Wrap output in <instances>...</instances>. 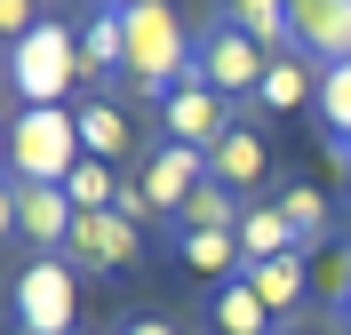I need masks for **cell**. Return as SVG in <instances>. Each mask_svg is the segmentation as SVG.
<instances>
[{"instance_id": "1", "label": "cell", "mask_w": 351, "mask_h": 335, "mask_svg": "<svg viewBox=\"0 0 351 335\" xmlns=\"http://www.w3.org/2000/svg\"><path fill=\"white\" fill-rule=\"evenodd\" d=\"M120 24H128V80L144 104H160L168 88L192 80V32L176 24L168 0H136V8H120Z\"/></svg>"}, {"instance_id": "2", "label": "cell", "mask_w": 351, "mask_h": 335, "mask_svg": "<svg viewBox=\"0 0 351 335\" xmlns=\"http://www.w3.org/2000/svg\"><path fill=\"white\" fill-rule=\"evenodd\" d=\"M80 160H88L80 152V120L64 104H24L8 120V184H56L64 192V176Z\"/></svg>"}, {"instance_id": "3", "label": "cell", "mask_w": 351, "mask_h": 335, "mask_svg": "<svg viewBox=\"0 0 351 335\" xmlns=\"http://www.w3.org/2000/svg\"><path fill=\"white\" fill-rule=\"evenodd\" d=\"M80 72H88L80 64V32H72L64 16H40L16 48H8V96H16V112L24 104H64Z\"/></svg>"}, {"instance_id": "4", "label": "cell", "mask_w": 351, "mask_h": 335, "mask_svg": "<svg viewBox=\"0 0 351 335\" xmlns=\"http://www.w3.org/2000/svg\"><path fill=\"white\" fill-rule=\"evenodd\" d=\"M8 319H16V335H80V264L32 256L8 280Z\"/></svg>"}, {"instance_id": "5", "label": "cell", "mask_w": 351, "mask_h": 335, "mask_svg": "<svg viewBox=\"0 0 351 335\" xmlns=\"http://www.w3.org/2000/svg\"><path fill=\"white\" fill-rule=\"evenodd\" d=\"M263 72H271V56H263L256 40H247L240 24H232V8H208V24L192 32V80H208V88L223 96V104H256V88H263Z\"/></svg>"}, {"instance_id": "6", "label": "cell", "mask_w": 351, "mask_h": 335, "mask_svg": "<svg viewBox=\"0 0 351 335\" xmlns=\"http://www.w3.org/2000/svg\"><path fill=\"white\" fill-rule=\"evenodd\" d=\"M152 112H160V128H168V144H192V152H216L223 136L240 128V120H232V104H223L208 80H184V88H168Z\"/></svg>"}, {"instance_id": "7", "label": "cell", "mask_w": 351, "mask_h": 335, "mask_svg": "<svg viewBox=\"0 0 351 335\" xmlns=\"http://www.w3.org/2000/svg\"><path fill=\"white\" fill-rule=\"evenodd\" d=\"M72 223H80V208H72L56 184H8V232H16L24 247L64 256V247H72Z\"/></svg>"}, {"instance_id": "8", "label": "cell", "mask_w": 351, "mask_h": 335, "mask_svg": "<svg viewBox=\"0 0 351 335\" xmlns=\"http://www.w3.org/2000/svg\"><path fill=\"white\" fill-rule=\"evenodd\" d=\"M287 48L304 64H351V0H287Z\"/></svg>"}, {"instance_id": "9", "label": "cell", "mask_w": 351, "mask_h": 335, "mask_svg": "<svg viewBox=\"0 0 351 335\" xmlns=\"http://www.w3.org/2000/svg\"><path fill=\"white\" fill-rule=\"evenodd\" d=\"M136 184H144V200L176 223V216H184V200L208 184V152H192V144H168V136H160L152 152H144V176H136Z\"/></svg>"}, {"instance_id": "10", "label": "cell", "mask_w": 351, "mask_h": 335, "mask_svg": "<svg viewBox=\"0 0 351 335\" xmlns=\"http://www.w3.org/2000/svg\"><path fill=\"white\" fill-rule=\"evenodd\" d=\"M136 240H144V223H128L120 208H104V216H80L72 223V264L80 271H96V280H112V271H128L136 264Z\"/></svg>"}, {"instance_id": "11", "label": "cell", "mask_w": 351, "mask_h": 335, "mask_svg": "<svg viewBox=\"0 0 351 335\" xmlns=\"http://www.w3.org/2000/svg\"><path fill=\"white\" fill-rule=\"evenodd\" d=\"M208 176H216L223 192L256 200V184L271 176V152H263V136H256V128H232V136L216 144V152H208Z\"/></svg>"}, {"instance_id": "12", "label": "cell", "mask_w": 351, "mask_h": 335, "mask_svg": "<svg viewBox=\"0 0 351 335\" xmlns=\"http://www.w3.org/2000/svg\"><path fill=\"white\" fill-rule=\"evenodd\" d=\"M240 280H247V288L263 295V312H271V319H287V312H295V303H304V288H311L304 256H271V264H247Z\"/></svg>"}, {"instance_id": "13", "label": "cell", "mask_w": 351, "mask_h": 335, "mask_svg": "<svg viewBox=\"0 0 351 335\" xmlns=\"http://www.w3.org/2000/svg\"><path fill=\"white\" fill-rule=\"evenodd\" d=\"M240 256H247V264L304 256V247H295V232H287V216H280V200H247V216H240Z\"/></svg>"}, {"instance_id": "14", "label": "cell", "mask_w": 351, "mask_h": 335, "mask_svg": "<svg viewBox=\"0 0 351 335\" xmlns=\"http://www.w3.org/2000/svg\"><path fill=\"white\" fill-rule=\"evenodd\" d=\"M176 256H184L192 271H208L216 288L247 271V256H240V232H176Z\"/></svg>"}, {"instance_id": "15", "label": "cell", "mask_w": 351, "mask_h": 335, "mask_svg": "<svg viewBox=\"0 0 351 335\" xmlns=\"http://www.w3.org/2000/svg\"><path fill=\"white\" fill-rule=\"evenodd\" d=\"M72 120H80V152H88V160H120V152H128V136H136L128 112L112 104V96H88Z\"/></svg>"}, {"instance_id": "16", "label": "cell", "mask_w": 351, "mask_h": 335, "mask_svg": "<svg viewBox=\"0 0 351 335\" xmlns=\"http://www.w3.org/2000/svg\"><path fill=\"white\" fill-rule=\"evenodd\" d=\"M256 104H263V112H295V104H319V64H304V56H271V72H263Z\"/></svg>"}, {"instance_id": "17", "label": "cell", "mask_w": 351, "mask_h": 335, "mask_svg": "<svg viewBox=\"0 0 351 335\" xmlns=\"http://www.w3.org/2000/svg\"><path fill=\"white\" fill-rule=\"evenodd\" d=\"M208 319H216V335H271V312H263V295L247 280H223L208 295Z\"/></svg>"}, {"instance_id": "18", "label": "cell", "mask_w": 351, "mask_h": 335, "mask_svg": "<svg viewBox=\"0 0 351 335\" xmlns=\"http://www.w3.org/2000/svg\"><path fill=\"white\" fill-rule=\"evenodd\" d=\"M280 216H287V232H295V247H304V256L328 240V223H335L319 184H280Z\"/></svg>"}, {"instance_id": "19", "label": "cell", "mask_w": 351, "mask_h": 335, "mask_svg": "<svg viewBox=\"0 0 351 335\" xmlns=\"http://www.w3.org/2000/svg\"><path fill=\"white\" fill-rule=\"evenodd\" d=\"M240 216H247V200H240V192H223V184L208 176V184L192 192V200H184L176 232H240Z\"/></svg>"}, {"instance_id": "20", "label": "cell", "mask_w": 351, "mask_h": 335, "mask_svg": "<svg viewBox=\"0 0 351 335\" xmlns=\"http://www.w3.org/2000/svg\"><path fill=\"white\" fill-rule=\"evenodd\" d=\"M80 64L88 72H128V24H120V8H96V16H88Z\"/></svg>"}, {"instance_id": "21", "label": "cell", "mask_w": 351, "mask_h": 335, "mask_svg": "<svg viewBox=\"0 0 351 335\" xmlns=\"http://www.w3.org/2000/svg\"><path fill=\"white\" fill-rule=\"evenodd\" d=\"M223 8H232V24H240L263 56H295L287 48V0H223Z\"/></svg>"}, {"instance_id": "22", "label": "cell", "mask_w": 351, "mask_h": 335, "mask_svg": "<svg viewBox=\"0 0 351 335\" xmlns=\"http://www.w3.org/2000/svg\"><path fill=\"white\" fill-rule=\"evenodd\" d=\"M64 200L80 208V216H104V208H120V176H112V160H80L64 176Z\"/></svg>"}, {"instance_id": "23", "label": "cell", "mask_w": 351, "mask_h": 335, "mask_svg": "<svg viewBox=\"0 0 351 335\" xmlns=\"http://www.w3.org/2000/svg\"><path fill=\"white\" fill-rule=\"evenodd\" d=\"M319 136H351V64L319 72Z\"/></svg>"}, {"instance_id": "24", "label": "cell", "mask_w": 351, "mask_h": 335, "mask_svg": "<svg viewBox=\"0 0 351 335\" xmlns=\"http://www.w3.org/2000/svg\"><path fill=\"white\" fill-rule=\"evenodd\" d=\"M32 24H40V8H32V0H0V32H8V48H16Z\"/></svg>"}, {"instance_id": "25", "label": "cell", "mask_w": 351, "mask_h": 335, "mask_svg": "<svg viewBox=\"0 0 351 335\" xmlns=\"http://www.w3.org/2000/svg\"><path fill=\"white\" fill-rule=\"evenodd\" d=\"M120 335H184V327H168V319H152V312H136V319H120Z\"/></svg>"}, {"instance_id": "26", "label": "cell", "mask_w": 351, "mask_h": 335, "mask_svg": "<svg viewBox=\"0 0 351 335\" xmlns=\"http://www.w3.org/2000/svg\"><path fill=\"white\" fill-rule=\"evenodd\" d=\"M319 144H328V160H335V168H351V136H319Z\"/></svg>"}, {"instance_id": "27", "label": "cell", "mask_w": 351, "mask_h": 335, "mask_svg": "<svg viewBox=\"0 0 351 335\" xmlns=\"http://www.w3.org/2000/svg\"><path fill=\"white\" fill-rule=\"evenodd\" d=\"M335 319H343V327H351V295H343V303H335Z\"/></svg>"}, {"instance_id": "28", "label": "cell", "mask_w": 351, "mask_h": 335, "mask_svg": "<svg viewBox=\"0 0 351 335\" xmlns=\"http://www.w3.org/2000/svg\"><path fill=\"white\" fill-rule=\"evenodd\" d=\"M104 8H136V0H104Z\"/></svg>"}, {"instance_id": "29", "label": "cell", "mask_w": 351, "mask_h": 335, "mask_svg": "<svg viewBox=\"0 0 351 335\" xmlns=\"http://www.w3.org/2000/svg\"><path fill=\"white\" fill-rule=\"evenodd\" d=\"M343 192H351V168H343Z\"/></svg>"}]
</instances>
